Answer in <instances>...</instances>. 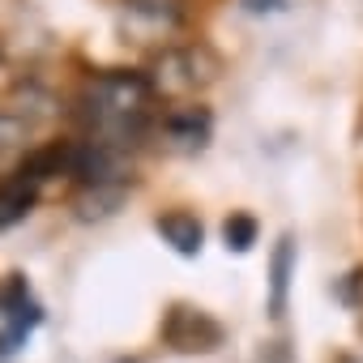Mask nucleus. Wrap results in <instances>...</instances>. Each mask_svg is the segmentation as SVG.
<instances>
[{
	"label": "nucleus",
	"instance_id": "1a4fd4ad",
	"mask_svg": "<svg viewBox=\"0 0 363 363\" xmlns=\"http://www.w3.org/2000/svg\"><path fill=\"white\" fill-rule=\"evenodd\" d=\"M223 235H227V248L248 252V248L257 244V218H252V214H231L227 227H223Z\"/></svg>",
	"mask_w": 363,
	"mask_h": 363
},
{
	"label": "nucleus",
	"instance_id": "39448f33",
	"mask_svg": "<svg viewBox=\"0 0 363 363\" xmlns=\"http://www.w3.org/2000/svg\"><path fill=\"white\" fill-rule=\"evenodd\" d=\"M0 316H5V333H0V354H13L26 333L39 325V303L30 299L26 291V278H9L5 286H0Z\"/></svg>",
	"mask_w": 363,
	"mask_h": 363
},
{
	"label": "nucleus",
	"instance_id": "f03ea898",
	"mask_svg": "<svg viewBox=\"0 0 363 363\" xmlns=\"http://www.w3.org/2000/svg\"><path fill=\"white\" fill-rule=\"evenodd\" d=\"M214 77H218V60L206 48H175V52L158 56L150 86H154V94L184 99V94H197L201 86H210Z\"/></svg>",
	"mask_w": 363,
	"mask_h": 363
},
{
	"label": "nucleus",
	"instance_id": "9b49d317",
	"mask_svg": "<svg viewBox=\"0 0 363 363\" xmlns=\"http://www.w3.org/2000/svg\"><path fill=\"white\" fill-rule=\"evenodd\" d=\"M120 363H133V359H120Z\"/></svg>",
	"mask_w": 363,
	"mask_h": 363
},
{
	"label": "nucleus",
	"instance_id": "20e7f679",
	"mask_svg": "<svg viewBox=\"0 0 363 363\" xmlns=\"http://www.w3.org/2000/svg\"><path fill=\"white\" fill-rule=\"evenodd\" d=\"M162 337L175 346V350H189V354H197V350H214V346H223V325L210 316V312H201V308H171L167 312V320H162Z\"/></svg>",
	"mask_w": 363,
	"mask_h": 363
},
{
	"label": "nucleus",
	"instance_id": "6e6552de",
	"mask_svg": "<svg viewBox=\"0 0 363 363\" xmlns=\"http://www.w3.org/2000/svg\"><path fill=\"white\" fill-rule=\"evenodd\" d=\"M35 184H30V179L26 175H9L5 179V184H0V231H5V227H13V223H22L26 214H30V206H35Z\"/></svg>",
	"mask_w": 363,
	"mask_h": 363
},
{
	"label": "nucleus",
	"instance_id": "9d476101",
	"mask_svg": "<svg viewBox=\"0 0 363 363\" xmlns=\"http://www.w3.org/2000/svg\"><path fill=\"white\" fill-rule=\"evenodd\" d=\"M240 5H244L248 13L265 18V13H278V9H286V0H240Z\"/></svg>",
	"mask_w": 363,
	"mask_h": 363
},
{
	"label": "nucleus",
	"instance_id": "0eeeda50",
	"mask_svg": "<svg viewBox=\"0 0 363 363\" xmlns=\"http://www.w3.org/2000/svg\"><path fill=\"white\" fill-rule=\"evenodd\" d=\"M291 274H295V240L282 235L269 261V312L282 316L286 312V295H291Z\"/></svg>",
	"mask_w": 363,
	"mask_h": 363
},
{
	"label": "nucleus",
	"instance_id": "7ed1b4c3",
	"mask_svg": "<svg viewBox=\"0 0 363 363\" xmlns=\"http://www.w3.org/2000/svg\"><path fill=\"white\" fill-rule=\"evenodd\" d=\"M154 128H158V137H162L171 150L193 154V150H201V145L210 141L214 116H210L206 107H197V103H175V107H167V111L154 120Z\"/></svg>",
	"mask_w": 363,
	"mask_h": 363
},
{
	"label": "nucleus",
	"instance_id": "f257e3e1",
	"mask_svg": "<svg viewBox=\"0 0 363 363\" xmlns=\"http://www.w3.org/2000/svg\"><path fill=\"white\" fill-rule=\"evenodd\" d=\"M154 103H158V94H154L150 77L116 69V73H99L86 82V90L77 99V116H82L90 141L124 150L154 124V111H158Z\"/></svg>",
	"mask_w": 363,
	"mask_h": 363
},
{
	"label": "nucleus",
	"instance_id": "423d86ee",
	"mask_svg": "<svg viewBox=\"0 0 363 363\" xmlns=\"http://www.w3.org/2000/svg\"><path fill=\"white\" fill-rule=\"evenodd\" d=\"M158 235L179 252V257H197L201 252V240H206V231H201V218L197 214H189V210H167V214H158Z\"/></svg>",
	"mask_w": 363,
	"mask_h": 363
}]
</instances>
